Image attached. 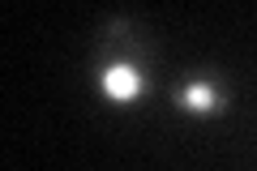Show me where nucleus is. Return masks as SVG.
<instances>
[{
    "instance_id": "obj_2",
    "label": "nucleus",
    "mask_w": 257,
    "mask_h": 171,
    "mask_svg": "<svg viewBox=\"0 0 257 171\" xmlns=\"http://www.w3.org/2000/svg\"><path fill=\"white\" fill-rule=\"evenodd\" d=\"M184 103H189V107H210V90H206V86H189V90H184Z\"/></svg>"
},
{
    "instance_id": "obj_1",
    "label": "nucleus",
    "mask_w": 257,
    "mask_h": 171,
    "mask_svg": "<svg viewBox=\"0 0 257 171\" xmlns=\"http://www.w3.org/2000/svg\"><path fill=\"white\" fill-rule=\"evenodd\" d=\"M103 81H107V90L116 94V99H128V94H138V73L128 69V64H111Z\"/></svg>"
}]
</instances>
